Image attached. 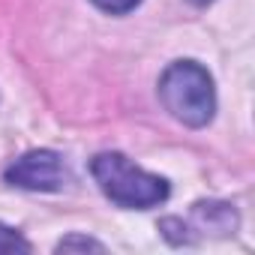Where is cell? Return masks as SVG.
<instances>
[{"label": "cell", "instance_id": "obj_1", "mask_svg": "<svg viewBox=\"0 0 255 255\" xmlns=\"http://www.w3.org/2000/svg\"><path fill=\"white\" fill-rule=\"evenodd\" d=\"M159 102L165 111L189 126V129H201L216 114V87L213 75L198 63V60H174L165 66L159 75Z\"/></svg>", "mask_w": 255, "mask_h": 255}, {"label": "cell", "instance_id": "obj_2", "mask_svg": "<svg viewBox=\"0 0 255 255\" xmlns=\"http://www.w3.org/2000/svg\"><path fill=\"white\" fill-rule=\"evenodd\" d=\"M90 174L99 183L102 195L126 210H147V207H156L168 198L165 177L144 171L141 165H135L129 156H123L117 150L93 156Z\"/></svg>", "mask_w": 255, "mask_h": 255}, {"label": "cell", "instance_id": "obj_3", "mask_svg": "<svg viewBox=\"0 0 255 255\" xmlns=\"http://www.w3.org/2000/svg\"><path fill=\"white\" fill-rule=\"evenodd\" d=\"M6 183L27 192H60L69 183V168L54 150H30L6 168Z\"/></svg>", "mask_w": 255, "mask_h": 255}, {"label": "cell", "instance_id": "obj_4", "mask_svg": "<svg viewBox=\"0 0 255 255\" xmlns=\"http://www.w3.org/2000/svg\"><path fill=\"white\" fill-rule=\"evenodd\" d=\"M174 228H180V243H189L186 231H204V234H234L237 228V210L225 201H198L192 204V213H189V222L183 219H171Z\"/></svg>", "mask_w": 255, "mask_h": 255}, {"label": "cell", "instance_id": "obj_5", "mask_svg": "<svg viewBox=\"0 0 255 255\" xmlns=\"http://www.w3.org/2000/svg\"><path fill=\"white\" fill-rule=\"evenodd\" d=\"M30 252V243L9 225L0 222V255H24Z\"/></svg>", "mask_w": 255, "mask_h": 255}, {"label": "cell", "instance_id": "obj_6", "mask_svg": "<svg viewBox=\"0 0 255 255\" xmlns=\"http://www.w3.org/2000/svg\"><path fill=\"white\" fill-rule=\"evenodd\" d=\"M57 252H105V246L93 237H81V234H72L66 240L57 243Z\"/></svg>", "mask_w": 255, "mask_h": 255}, {"label": "cell", "instance_id": "obj_7", "mask_svg": "<svg viewBox=\"0 0 255 255\" xmlns=\"http://www.w3.org/2000/svg\"><path fill=\"white\" fill-rule=\"evenodd\" d=\"M90 3L108 15H126V12H132L141 0H90Z\"/></svg>", "mask_w": 255, "mask_h": 255}]
</instances>
